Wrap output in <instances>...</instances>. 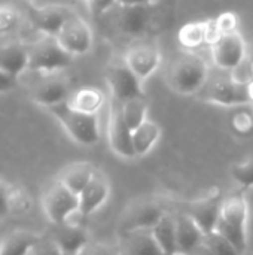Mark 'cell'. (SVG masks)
Returning a JSON list of instances; mask_svg holds the SVG:
<instances>
[{"label":"cell","mask_w":253,"mask_h":255,"mask_svg":"<svg viewBox=\"0 0 253 255\" xmlns=\"http://www.w3.org/2000/svg\"><path fill=\"white\" fill-rule=\"evenodd\" d=\"M210 76V66L206 58L195 52H183L173 58L166 69L167 87L179 96H195Z\"/></svg>","instance_id":"obj_1"},{"label":"cell","mask_w":253,"mask_h":255,"mask_svg":"<svg viewBox=\"0 0 253 255\" xmlns=\"http://www.w3.org/2000/svg\"><path fill=\"white\" fill-rule=\"evenodd\" d=\"M248 217L249 208L243 193L224 196L215 232L231 242L242 254L248 251Z\"/></svg>","instance_id":"obj_2"},{"label":"cell","mask_w":253,"mask_h":255,"mask_svg":"<svg viewBox=\"0 0 253 255\" xmlns=\"http://www.w3.org/2000/svg\"><path fill=\"white\" fill-rule=\"evenodd\" d=\"M48 112L60 123L69 137L82 146H94L100 142L98 115H88L72 109L67 102L48 108Z\"/></svg>","instance_id":"obj_3"},{"label":"cell","mask_w":253,"mask_h":255,"mask_svg":"<svg viewBox=\"0 0 253 255\" xmlns=\"http://www.w3.org/2000/svg\"><path fill=\"white\" fill-rule=\"evenodd\" d=\"M28 70L40 75L60 73L73 63L69 55L52 36H42L39 40L27 46Z\"/></svg>","instance_id":"obj_4"},{"label":"cell","mask_w":253,"mask_h":255,"mask_svg":"<svg viewBox=\"0 0 253 255\" xmlns=\"http://www.w3.org/2000/svg\"><path fill=\"white\" fill-rule=\"evenodd\" d=\"M198 97L218 106H246L252 105L248 90V81H240L233 76H215L207 79L200 90Z\"/></svg>","instance_id":"obj_5"},{"label":"cell","mask_w":253,"mask_h":255,"mask_svg":"<svg viewBox=\"0 0 253 255\" xmlns=\"http://www.w3.org/2000/svg\"><path fill=\"white\" fill-rule=\"evenodd\" d=\"M213 64L222 72L237 70L246 60L248 45L240 31L221 34L210 43Z\"/></svg>","instance_id":"obj_6"},{"label":"cell","mask_w":253,"mask_h":255,"mask_svg":"<svg viewBox=\"0 0 253 255\" xmlns=\"http://www.w3.org/2000/svg\"><path fill=\"white\" fill-rule=\"evenodd\" d=\"M104 81L109 87L112 99L118 103L134 97H145L143 84L128 69L124 60H115L107 64L104 70Z\"/></svg>","instance_id":"obj_7"},{"label":"cell","mask_w":253,"mask_h":255,"mask_svg":"<svg viewBox=\"0 0 253 255\" xmlns=\"http://www.w3.org/2000/svg\"><path fill=\"white\" fill-rule=\"evenodd\" d=\"M54 37L57 43L73 58L88 54L94 45V36L89 24L76 13L63 24Z\"/></svg>","instance_id":"obj_8"},{"label":"cell","mask_w":253,"mask_h":255,"mask_svg":"<svg viewBox=\"0 0 253 255\" xmlns=\"http://www.w3.org/2000/svg\"><path fill=\"white\" fill-rule=\"evenodd\" d=\"M122 60L137 79L145 84L160 69L163 55L155 42L139 40L128 46Z\"/></svg>","instance_id":"obj_9"},{"label":"cell","mask_w":253,"mask_h":255,"mask_svg":"<svg viewBox=\"0 0 253 255\" xmlns=\"http://www.w3.org/2000/svg\"><path fill=\"white\" fill-rule=\"evenodd\" d=\"M42 206L46 218L54 226L64 224L70 217L78 212V196L67 190L58 179L52 182L42 197Z\"/></svg>","instance_id":"obj_10"},{"label":"cell","mask_w":253,"mask_h":255,"mask_svg":"<svg viewBox=\"0 0 253 255\" xmlns=\"http://www.w3.org/2000/svg\"><path fill=\"white\" fill-rule=\"evenodd\" d=\"M72 91L73 90L70 87L69 79L60 72V73L42 75V78L31 87L30 97L36 105L48 109L63 102H67Z\"/></svg>","instance_id":"obj_11"},{"label":"cell","mask_w":253,"mask_h":255,"mask_svg":"<svg viewBox=\"0 0 253 255\" xmlns=\"http://www.w3.org/2000/svg\"><path fill=\"white\" fill-rule=\"evenodd\" d=\"M166 214L164 208L154 200H139L128 206L119 221V233L127 235L137 230H152Z\"/></svg>","instance_id":"obj_12"},{"label":"cell","mask_w":253,"mask_h":255,"mask_svg":"<svg viewBox=\"0 0 253 255\" xmlns=\"http://www.w3.org/2000/svg\"><path fill=\"white\" fill-rule=\"evenodd\" d=\"M107 140L110 149L121 158L134 160L136 154L131 143V130L127 127L122 114H121V103L110 99L109 108V121H107Z\"/></svg>","instance_id":"obj_13"},{"label":"cell","mask_w":253,"mask_h":255,"mask_svg":"<svg viewBox=\"0 0 253 255\" xmlns=\"http://www.w3.org/2000/svg\"><path fill=\"white\" fill-rule=\"evenodd\" d=\"M151 19V6H121L115 18V24L124 36L139 37L148 31Z\"/></svg>","instance_id":"obj_14"},{"label":"cell","mask_w":253,"mask_h":255,"mask_svg":"<svg viewBox=\"0 0 253 255\" xmlns=\"http://www.w3.org/2000/svg\"><path fill=\"white\" fill-rule=\"evenodd\" d=\"M109 196H110L109 181L100 172H95L92 179L78 194V202H79L78 212L82 217H88L97 212L107 202Z\"/></svg>","instance_id":"obj_15"},{"label":"cell","mask_w":253,"mask_h":255,"mask_svg":"<svg viewBox=\"0 0 253 255\" xmlns=\"http://www.w3.org/2000/svg\"><path fill=\"white\" fill-rule=\"evenodd\" d=\"M222 199L224 196L213 194L209 197H204L198 202H194L189 205L186 209V215H189L194 223L200 227V230L206 235L215 232L219 214H221V206H222Z\"/></svg>","instance_id":"obj_16"},{"label":"cell","mask_w":253,"mask_h":255,"mask_svg":"<svg viewBox=\"0 0 253 255\" xmlns=\"http://www.w3.org/2000/svg\"><path fill=\"white\" fill-rule=\"evenodd\" d=\"M75 12L64 4H45L34 12L33 22L43 36H55Z\"/></svg>","instance_id":"obj_17"},{"label":"cell","mask_w":253,"mask_h":255,"mask_svg":"<svg viewBox=\"0 0 253 255\" xmlns=\"http://www.w3.org/2000/svg\"><path fill=\"white\" fill-rule=\"evenodd\" d=\"M55 227L57 232L51 239L63 255H78L89 244L88 232L81 226L61 224Z\"/></svg>","instance_id":"obj_18"},{"label":"cell","mask_w":253,"mask_h":255,"mask_svg":"<svg viewBox=\"0 0 253 255\" xmlns=\"http://www.w3.org/2000/svg\"><path fill=\"white\" fill-rule=\"evenodd\" d=\"M177 40L188 51L198 49L204 43L210 45L213 40H216L212 19L186 22L185 25L180 27V30L177 33Z\"/></svg>","instance_id":"obj_19"},{"label":"cell","mask_w":253,"mask_h":255,"mask_svg":"<svg viewBox=\"0 0 253 255\" xmlns=\"http://www.w3.org/2000/svg\"><path fill=\"white\" fill-rule=\"evenodd\" d=\"M174 226H176L177 253L189 254L198 245L203 244L204 233L194 223V220L189 215H186L185 212H180V214L174 215Z\"/></svg>","instance_id":"obj_20"},{"label":"cell","mask_w":253,"mask_h":255,"mask_svg":"<svg viewBox=\"0 0 253 255\" xmlns=\"http://www.w3.org/2000/svg\"><path fill=\"white\" fill-rule=\"evenodd\" d=\"M0 70L18 78L28 70V52L22 43H6L0 45Z\"/></svg>","instance_id":"obj_21"},{"label":"cell","mask_w":253,"mask_h":255,"mask_svg":"<svg viewBox=\"0 0 253 255\" xmlns=\"http://www.w3.org/2000/svg\"><path fill=\"white\" fill-rule=\"evenodd\" d=\"M106 103V94L97 87H82L73 90L70 97L67 99V105L88 115H98L101 108Z\"/></svg>","instance_id":"obj_22"},{"label":"cell","mask_w":253,"mask_h":255,"mask_svg":"<svg viewBox=\"0 0 253 255\" xmlns=\"http://www.w3.org/2000/svg\"><path fill=\"white\" fill-rule=\"evenodd\" d=\"M122 255H164L151 230H137L122 235Z\"/></svg>","instance_id":"obj_23"},{"label":"cell","mask_w":253,"mask_h":255,"mask_svg":"<svg viewBox=\"0 0 253 255\" xmlns=\"http://www.w3.org/2000/svg\"><path fill=\"white\" fill-rule=\"evenodd\" d=\"M161 133H163V130H161L160 124L149 118L145 123H142L136 130H133L131 131V143H133L136 158L148 155L158 143Z\"/></svg>","instance_id":"obj_24"},{"label":"cell","mask_w":253,"mask_h":255,"mask_svg":"<svg viewBox=\"0 0 253 255\" xmlns=\"http://www.w3.org/2000/svg\"><path fill=\"white\" fill-rule=\"evenodd\" d=\"M95 167L86 161H78V163H73L70 166H67L61 173H60V178L58 181L67 188L70 190L73 194H79L85 187L86 184L92 179V176L95 175Z\"/></svg>","instance_id":"obj_25"},{"label":"cell","mask_w":253,"mask_h":255,"mask_svg":"<svg viewBox=\"0 0 253 255\" xmlns=\"http://www.w3.org/2000/svg\"><path fill=\"white\" fill-rule=\"evenodd\" d=\"M42 236L25 232L16 230L9 235L3 242H0V255H28L34 250V247L40 242Z\"/></svg>","instance_id":"obj_26"},{"label":"cell","mask_w":253,"mask_h":255,"mask_svg":"<svg viewBox=\"0 0 253 255\" xmlns=\"http://www.w3.org/2000/svg\"><path fill=\"white\" fill-rule=\"evenodd\" d=\"M155 242L161 248L164 255H174L177 253L176 245V226H174V215L164 214L163 218L152 227L151 230Z\"/></svg>","instance_id":"obj_27"},{"label":"cell","mask_w":253,"mask_h":255,"mask_svg":"<svg viewBox=\"0 0 253 255\" xmlns=\"http://www.w3.org/2000/svg\"><path fill=\"white\" fill-rule=\"evenodd\" d=\"M121 114L127 127L133 131L148 120V100L146 97H134L121 103Z\"/></svg>","instance_id":"obj_28"},{"label":"cell","mask_w":253,"mask_h":255,"mask_svg":"<svg viewBox=\"0 0 253 255\" xmlns=\"http://www.w3.org/2000/svg\"><path fill=\"white\" fill-rule=\"evenodd\" d=\"M22 12L16 6L7 3L0 4V36L16 33L22 27Z\"/></svg>","instance_id":"obj_29"},{"label":"cell","mask_w":253,"mask_h":255,"mask_svg":"<svg viewBox=\"0 0 253 255\" xmlns=\"http://www.w3.org/2000/svg\"><path fill=\"white\" fill-rule=\"evenodd\" d=\"M212 25H213V31H215L216 39H218L221 34H228V33L239 31L240 19H239L236 12L225 10L221 15H218L216 18L212 19Z\"/></svg>","instance_id":"obj_30"},{"label":"cell","mask_w":253,"mask_h":255,"mask_svg":"<svg viewBox=\"0 0 253 255\" xmlns=\"http://www.w3.org/2000/svg\"><path fill=\"white\" fill-rule=\"evenodd\" d=\"M203 242L215 255H243L234 248L231 242H228L224 236H221L216 232L206 235Z\"/></svg>","instance_id":"obj_31"},{"label":"cell","mask_w":253,"mask_h":255,"mask_svg":"<svg viewBox=\"0 0 253 255\" xmlns=\"http://www.w3.org/2000/svg\"><path fill=\"white\" fill-rule=\"evenodd\" d=\"M231 176L243 190L253 188V158L234 164L231 167Z\"/></svg>","instance_id":"obj_32"},{"label":"cell","mask_w":253,"mask_h":255,"mask_svg":"<svg viewBox=\"0 0 253 255\" xmlns=\"http://www.w3.org/2000/svg\"><path fill=\"white\" fill-rule=\"evenodd\" d=\"M30 209V197L21 188L9 185V212H27Z\"/></svg>","instance_id":"obj_33"},{"label":"cell","mask_w":253,"mask_h":255,"mask_svg":"<svg viewBox=\"0 0 253 255\" xmlns=\"http://www.w3.org/2000/svg\"><path fill=\"white\" fill-rule=\"evenodd\" d=\"M78 255H122L118 245L109 244H88Z\"/></svg>","instance_id":"obj_34"},{"label":"cell","mask_w":253,"mask_h":255,"mask_svg":"<svg viewBox=\"0 0 253 255\" xmlns=\"http://www.w3.org/2000/svg\"><path fill=\"white\" fill-rule=\"evenodd\" d=\"M233 128L239 134H248L253 130V115L248 111H240L233 117Z\"/></svg>","instance_id":"obj_35"},{"label":"cell","mask_w":253,"mask_h":255,"mask_svg":"<svg viewBox=\"0 0 253 255\" xmlns=\"http://www.w3.org/2000/svg\"><path fill=\"white\" fill-rule=\"evenodd\" d=\"M116 4H118V0H86L88 12L94 18H98V16L107 13Z\"/></svg>","instance_id":"obj_36"},{"label":"cell","mask_w":253,"mask_h":255,"mask_svg":"<svg viewBox=\"0 0 253 255\" xmlns=\"http://www.w3.org/2000/svg\"><path fill=\"white\" fill-rule=\"evenodd\" d=\"M34 255H63L52 239H40V242L31 251Z\"/></svg>","instance_id":"obj_37"},{"label":"cell","mask_w":253,"mask_h":255,"mask_svg":"<svg viewBox=\"0 0 253 255\" xmlns=\"http://www.w3.org/2000/svg\"><path fill=\"white\" fill-rule=\"evenodd\" d=\"M18 84H19L18 78H13L9 73L0 70V94H6V93H10V91L16 90Z\"/></svg>","instance_id":"obj_38"},{"label":"cell","mask_w":253,"mask_h":255,"mask_svg":"<svg viewBox=\"0 0 253 255\" xmlns=\"http://www.w3.org/2000/svg\"><path fill=\"white\" fill-rule=\"evenodd\" d=\"M9 214V185L0 181V217Z\"/></svg>","instance_id":"obj_39"},{"label":"cell","mask_w":253,"mask_h":255,"mask_svg":"<svg viewBox=\"0 0 253 255\" xmlns=\"http://www.w3.org/2000/svg\"><path fill=\"white\" fill-rule=\"evenodd\" d=\"M155 0H118L119 6H152Z\"/></svg>","instance_id":"obj_40"},{"label":"cell","mask_w":253,"mask_h":255,"mask_svg":"<svg viewBox=\"0 0 253 255\" xmlns=\"http://www.w3.org/2000/svg\"><path fill=\"white\" fill-rule=\"evenodd\" d=\"M188 255H215L206 245H204V242L201 244V245H198L192 253H189Z\"/></svg>","instance_id":"obj_41"},{"label":"cell","mask_w":253,"mask_h":255,"mask_svg":"<svg viewBox=\"0 0 253 255\" xmlns=\"http://www.w3.org/2000/svg\"><path fill=\"white\" fill-rule=\"evenodd\" d=\"M248 90H249V97H251V103L253 106V78L248 79Z\"/></svg>","instance_id":"obj_42"},{"label":"cell","mask_w":253,"mask_h":255,"mask_svg":"<svg viewBox=\"0 0 253 255\" xmlns=\"http://www.w3.org/2000/svg\"><path fill=\"white\" fill-rule=\"evenodd\" d=\"M251 75H252V78H253V60H252V63H251Z\"/></svg>","instance_id":"obj_43"}]
</instances>
